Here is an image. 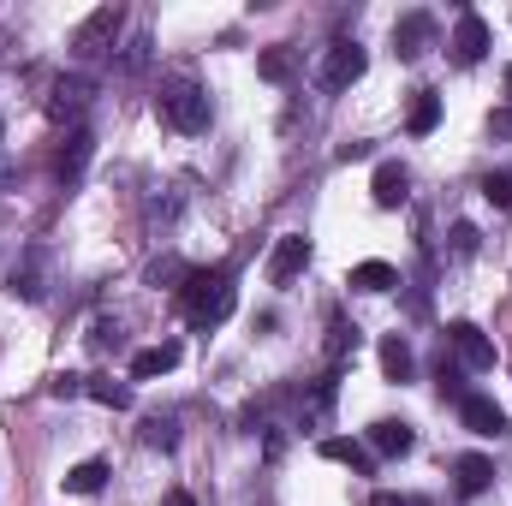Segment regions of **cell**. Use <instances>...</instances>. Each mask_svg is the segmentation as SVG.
<instances>
[{
  "mask_svg": "<svg viewBox=\"0 0 512 506\" xmlns=\"http://www.w3.org/2000/svg\"><path fill=\"white\" fill-rule=\"evenodd\" d=\"M239 304V286H233V268H191V280L179 286V310L191 328H215L227 322Z\"/></svg>",
  "mask_w": 512,
  "mask_h": 506,
  "instance_id": "6da1fadb",
  "label": "cell"
},
{
  "mask_svg": "<svg viewBox=\"0 0 512 506\" xmlns=\"http://www.w3.org/2000/svg\"><path fill=\"white\" fill-rule=\"evenodd\" d=\"M155 108H161V120L173 131H203L209 126V90L191 84V78H167L161 96H155Z\"/></svg>",
  "mask_w": 512,
  "mask_h": 506,
  "instance_id": "7a4b0ae2",
  "label": "cell"
},
{
  "mask_svg": "<svg viewBox=\"0 0 512 506\" xmlns=\"http://www.w3.org/2000/svg\"><path fill=\"white\" fill-rule=\"evenodd\" d=\"M120 24H126V6H96L78 30H72V48H78V60H96V54H108L114 48V36H120Z\"/></svg>",
  "mask_w": 512,
  "mask_h": 506,
  "instance_id": "3957f363",
  "label": "cell"
},
{
  "mask_svg": "<svg viewBox=\"0 0 512 506\" xmlns=\"http://www.w3.org/2000/svg\"><path fill=\"white\" fill-rule=\"evenodd\" d=\"M447 346H453V358H459V370H465V376L495 370V340H489L477 322H447Z\"/></svg>",
  "mask_w": 512,
  "mask_h": 506,
  "instance_id": "277c9868",
  "label": "cell"
},
{
  "mask_svg": "<svg viewBox=\"0 0 512 506\" xmlns=\"http://www.w3.org/2000/svg\"><path fill=\"white\" fill-rule=\"evenodd\" d=\"M364 66H370V54H364L358 42H334V48L322 54V84H328V90H352V84L364 78Z\"/></svg>",
  "mask_w": 512,
  "mask_h": 506,
  "instance_id": "5b68a950",
  "label": "cell"
},
{
  "mask_svg": "<svg viewBox=\"0 0 512 506\" xmlns=\"http://www.w3.org/2000/svg\"><path fill=\"white\" fill-rule=\"evenodd\" d=\"M429 48H435V12H405L393 24V54L399 60H423Z\"/></svg>",
  "mask_w": 512,
  "mask_h": 506,
  "instance_id": "8992f818",
  "label": "cell"
},
{
  "mask_svg": "<svg viewBox=\"0 0 512 506\" xmlns=\"http://www.w3.org/2000/svg\"><path fill=\"white\" fill-rule=\"evenodd\" d=\"M459 423H465L471 435H483V441H501V435H507V411H501L489 393H465V399H459Z\"/></svg>",
  "mask_w": 512,
  "mask_h": 506,
  "instance_id": "52a82bcc",
  "label": "cell"
},
{
  "mask_svg": "<svg viewBox=\"0 0 512 506\" xmlns=\"http://www.w3.org/2000/svg\"><path fill=\"white\" fill-rule=\"evenodd\" d=\"M304 262H310V239L304 233L274 239V251H268V286H292L304 274Z\"/></svg>",
  "mask_w": 512,
  "mask_h": 506,
  "instance_id": "ba28073f",
  "label": "cell"
},
{
  "mask_svg": "<svg viewBox=\"0 0 512 506\" xmlns=\"http://www.w3.org/2000/svg\"><path fill=\"white\" fill-rule=\"evenodd\" d=\"M90 96H96V84H90L84 72L54 78V90H48V114H54V120H78V114L90 108Z\"/></svg>",
  "mask_w": 512,
  "mask_h": 506,
  "instance_id": "9c48e42d",
  "label": "cell"
},
{
  "mask_svg": "<svg viewBox=\"0 0 512 506\" xmlns=\"http://www.w3.org/2000/svg\"><path fill=\"white\" fill-rule=\"evenodd\" d=\"M489 54V18L483 12H459V30H453V60L459 66H477Z\"/></svg>",
  "mask_w": 512,
  "mask_h": 506,
  "instance_id": "30bf717a",
  "label": "cell"
},
{
  "mask_svg": "<svg viewBox=\"0 0 512 506\" xmlns=\"http://www.w3.org/2000/svg\"><path fill=\"white\" fill-rule=\"evenodd\" d=\"M453 489H459L465 501L489 495V489H495V459H483V453H459V459H453Z\"/></svg>",
  "mask_w": 512,
  "mask_h": 506,
  "instance_id": "8fae6325",
  "label": "cell"
},
{
  "mask_svg": "<svg viewBox=\"0 0 512 506\" xmlns=\"http://www.w3.org/2000/svg\"><path fill=\"white\" fill-rule=\"evenodd\" d=\"M411 447H417L411 423H399V417H382V423H370V453H382V459H405Z\"/></svg>",
  "mask_w": 512,
  "mask_h": 506,
  "instance_id": "7c38bea8",
  "label": "cell"
},
{
  "mask_svg": "<svg viewBox=\"0 0 512 506\" xmlns=\"http://www.w3.org/2000/svg\"><path fill=\"white\" fill-rule=\"evenodd\" d=\"M370 197H376V209H399V203L411 197V173H405L399 161H382L376 179H370Z\"/></svg>",
  "mask_w": 512,
  "mask_h": 506,
  "instance_id": "4fadbf2b",
  "label": "cell"
},
{
  "mask_svg": "<svg viewBox=\"0 0 512 506\" xmlns=\"http://www.w3.org/2000/svg\"><path fill=\"white\" fill-rule=\"evenodd\" d=\"M179 364V340H161V346H143L137 358H131V381H155V376H167Z\"/></svg>",
  "mask_w": 512,
  "mask_h": 506,
  "instance_id": "5bb4252c",
  "label": "cell"
},
{
  "mask_svg": "<svg viewBox=\"0 0 512 506\" xmlns=\"http://www.w3.org/2000/svg\"><path fill=\"white\" fill-rule=\"evenodd\" d=\"M322 459H334V465H352L358 477H370V471H376V453H370L364 441H346V435H328V441H322Z\"/></svg>",
  "mask_w": 512,
  "mask_h": 506,
  "instance_id": "9a60e30c",
  "label": "cell"
},
{
  "mask_svg": "<svg viewBox=\"0 0 512 506\" xmlns=\"http://www.w3.org/2000/svg\"><path fill=\"white\" fill-rule=\"evenodd\" d=\"M352 292H393L399 286V268L393 262H382V256H370V262H358L352 268V280H346Z\"/></svg>",
  "mask_w": 512,
  "mask_h": 506,
  "instance_id": "2e32d148",
  "label": "cell"
},
{
  "mask_svg": "<svg viewBox=\"0 0 512 506\" xmlns=\"http://www.w3.org/2000/svg\"><path fill=\"white\" fill-rule=\"evenodd\" d=\"M90 149H96V137H90V131H72V137H66V149H60V161H54V173L72 185V179L90 167Z\"/></svg>",
  "mask_w": 512,
  "mask_h": 506,
  "instance_id": "e0dca14e",
  "label": "cell"
},
{
  "mask_svg": "<svg viewBox=\"0 0 512 506\" xmlns=\"http://www.w3.org/2000/svg\"><path fill=\"white\" fill-rule=\"evenodd\" d=\"M405 126H411V137H429V131L441 126V96H435V90H417V96H411Z\"/></svg>",
  "mask_w": 512,
  "mask_h": 506,
  "instance_id": "ac0fdd59",
  "label": "cell"
},
{
  "mask_svg": "<svg viewBox=\"0 0 512 506\" xmlns=\"http://www.w3.org/2000/svg\"><path fill=\"white\" fill-rule=\"evenodd\" d=\"M411 370H417L411 346H405L399 334H387V340H382V376H387V381H411Z\"/></svg>",
  "mask_w": 512,
  "mask_h": 506,
  "instance_id": "d6986e66",
  "label": "cell"
},
{
  "mask_svg": "<svg viewBox=\"0 0 512 506\" xmlns=\"http://www.w3.org/2000/svg\"><path fill=\"white\" fill-rule=\"evenodd\" d=\"M256 72H262L268 84H286V78L298 72V54H292L286 42H274V48H262V60H256Z\"/></svg>",
  "mask_w": 512,
  "mask_h": 506,
  "instance_id": "ffe728a7",
  "label": "cell"
},
{
  "mask_svg": "<svg viewBox=\"0 0 512 506\" xmlns=\"http://www.w3.org/2000/svg\"><path fill=\"white\" fill-rule=\"evenodd\" d=\"M102 483H108V465L102 459H84V465L66 471V495H102Z\"/></svg>",
  "mask_w": 512,
  "mask_h": 506,
  "instance_id": "44dd1931",
  "label": "cell"
},
{
  "mask_svg": "<svg viewBox=\"0 0 512 506\" xmlns=\"http://www.w3.org/2000/svg\"><path fill=\"white\" fill-rule=\"evenodd\" d=\"M84 393H90L96 405H114V411H126L131 405V387L126 381H108V376H84Z\"/></svg>",
  "mask_w": 512,
  "mask_h": 506,
  "instance_id": "7402d4cb",
  "label": "cell"
},
{
  "mask_svg": "<svg viewBox=\"0 0 512 506\" xmlns=\"http://www.w3.org/2000/svg\"><path fill=\"white\" fill-rule=\"evenodd\" d=\"M191 280V262H179V256H161V262H149V286H185Z\"/></svg>",
  "mask_w": 512,
  "mask_h": 506,
  "instance_id": "603a6c76",
  "label": "cell"
},
{
  "mask_svg": "<svg viewBox=\"0 0 512 506\" xmlns=\"http://www.w3.org/2000/svg\"><path fill=\"white\" fill-rule=\"evenodd\" d=\"M143 441L161 447V453H173V447H179V417H149V423H143Z\"/></svg>",
  "mask_w": 512,
  "mask_h": 506,
  "instance_id": "cb8c5ba5",
  "label": "cell"
},
{
  "mask_svg": "<svg viewBox=\"0 0 512 506\" xmlns=\"http://www.w3.org/2000/svg\"><path fill=\"white\" fill-rule=\"evenodd\" d=\"M435 387H441V399H453V405L471 393V387H465V370H459V364H447V358H441V370H435Z\"/></svg>",
  "mask_w": 512,
  "mask_h": 506,
  "instance_id": "d4e9b609",
  "label": "cell"
},
{
  "mask_svg": "<svg viewBox=\"0 0 512 506\" xmlns=\"http://www.w3.org/2000/svg\"><path fill=\"white\" fill-rule=\"evenodd\" d=\"M346 352H358V328H346L334 316V340H328V364H346Z\"/></svg>",
  "mask_w": 512,
  "mask_h": 506,
  "instance_id": "484cf974",
  "label": "cell"
},
{
  "mask_svg": "<svg viewBox=\"0 0 512 506\" xmlns=\"http://www.w3.org/2000/svg\"><path fill=\"white\" fill-rule=\"evenodd\" d=\"M483 197H489L495 209H512V173H507V167H495V173L483 179Z\"/></svg>",
  "mask_w": 512,
  "mask_h": 506,
  "instance_id": "4316f807",
  "label": "cell"
},
{
  "mask_svg": "<svg viewBox=\"0 0 512 506\" xmlns=\"http://www.w3.org/2000/svg\"><path fill=\"white\" fill-rule=\"evenodd\" d=\"M477 245H483V233H477L471 221H453V256H471Z\"/></svg>",
  "mask_w": 512,
  "mask_h": 506,
  "instance_id": "83f0119b",
  "label": "cell"
},
{
  "mask_svg": "<svg viewBox=\"0 0 512 506\" xmlns=\"http://www.w3.org/2000/svg\"><path fill=\"white\" fill-rule=\"evenodd\" d=\"M120 66H126V72H143V66H149V42H143V36H137L126 54H120Z\"/></svg>",
  "mask_w": 512,
  "mask_h": 506,
  "instance_id": "f1b7e54d",
  "label": "cell"
},
{
  "mask_svg": "<svg viewBox=\"0 0 512 506\" xmlns=\"http://www.w3.org/2000/svg\"><path fill=\"white\" fill-rule=\"evenodd\" d=\"M90 346H96V352H108V346H120V322H96V334H90Z\"/></svg>",
  "mask_w": 512,
  "mask_h": 506,
  "instance_id": "f546056e",
  "label": "cell"
},
{
  "mask_svg": "<svg viewBox=\"0 0 512 506\" xmlns=\"http://www.w3.org/2000/svg\"><path fill=\"white\" fill-rule=\"evenodd\" d=\"M48 393H54V399H78V393H84V376H54Z\"/></svg>",
  "mask_w": 512,
  "mask_h": 506,
  "instance_id": "4dcf8cb0",
  "label": "cell"
},
{
  "mask_svg": "<svg viewBox=\"0 0 512 506\" xmlns=\"http://www.w3.org/2000/svg\"><path fill=\"white\" fill-rule=\"evenodd\" d=\"M370 506H429V501H423V495H393V489H382Z\"/></svg>",
  "mask_w": 512,
  "mask_h": 506,
  "instance_id": "1f68e13d",
  "label": "cell"
},
{
  "mask_svg": "<svg viewBox=\"0 0 512 506\" xmlns=\"http://www.w3.org/2000/svg\"><path fill=\"white\" fill-rule=\"evenodd\" d=\"M489 131H495V137H512V108H495V114H489Z\"/></svg>",
  "mask_w": 512,
  "mask_h": 506,
  "instance_id": "d6a6232c",
  "label": "cell"
},
{
  "mask_svg": "<svg viewBox=\"0 0 512 506\" xmlns=\"http://www.w3.org/2000/svg\"><path fill=\"white\" fill-rule=\"evenodd\" d=\"M167 506H197V501H191L185 489H167Z\"/></svg>",
  "mask_w": 512,
  "mask_h": 506,
  "instance_id": "836d02e7",
  "label": "cell"
},
{
  "mask_svg": "<svg viewBox=\"0 0 512 506\" xmlns=\"http://www.w3.org/2000/svg\"><path fill=\"white\" fill-rule=\"evenodd\" d=\"M507 96H512V66H507Z\"/></svg>",
  "mask_w": 512,
  "mask_h": 506,
  "instance_id": "e575fe53",
  "label": "cell"
},
{
  "mask_svg": "<svg viewBox=\"0 0 512 506\" xmlns=\"http://www.w3.org/2000/svg\"><path fill=\"white\" fill-rule=\"evenodd\" d=\"M0 131H6V126H0Z\"/></svg>",
  "mask_w": 512,
  "mask_h": 506,
  "instance_id": "d590c367",
  "label": "cell"
}]
</instances>
